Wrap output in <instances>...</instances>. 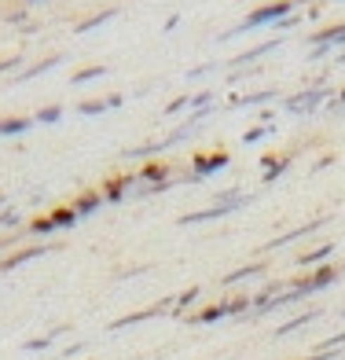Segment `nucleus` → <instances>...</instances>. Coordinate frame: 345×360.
I'll list each match as a JSON object with an SVG mask.
<instances>
[{"instance_id": "obj_1", "label": "nucleus", "mask_w": 345, "mask_h": 360, "mask_svg": "<svg viewBox=\"0 0 345 360\" xmlns=\"http://www.w3.org/2000/svg\"><path fill=\"white\" fill-rule=\"evenodd\" d=\"M77 210H81V214H89V210H96V199H81Z\"/></svg>"}]
</instances>
